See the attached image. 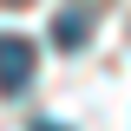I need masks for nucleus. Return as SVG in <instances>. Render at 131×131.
<instances>
[{"label":"nucleus","instance_id":"1","mask_svg":"<svg viewBox=\"0 0 131 131\" xmlns=\"http://www.w3.org/2000/svg\"><path fill=\"white\" fill-rule=\"evenodd\" d=\"M33 72H39V46L20 39V33H0V92L20 98V92L33 85Z\"/></svg>","mask_w":131,"mask_h":131},{"label":"nucleus","instance_id":"2","mask_svg":"<svg viewBox=\"0 0 131 131\" xmlns=\"http://www.w3.org/2000/svg\"><path fill=\"white\" fill-rule=\"evenodd\" d=\"M85 39H92V13H59L52 20V46L72 52V46H85Z\"/></svg>","mask_w":131,"mask_h":131},{"label":"nucleus","instance_id":"3","mask_svg":"<svg viewBox=\"0 0 131 131\" xmlns=\"http://www.w3.org/2000/svg\"><path fill=\"white\" fill-rule=\"evenodd\" d=\"M0 7H26V0H0Z\"/></svg>","mask_w":131,"mask_h":131},{"label":"nucleus","instance_id":"4","mask_svg":"<svg viewBox=\"0 0 131 131\" xmlns=\"http://www.w3.org/2000/svg\"><path fill=\"white\" fill-rule=\"evenodd\" d=\"M33 131H59V125H33Z\"/></svg>","mask_w":131,"mask_h":131}]
</instances>
